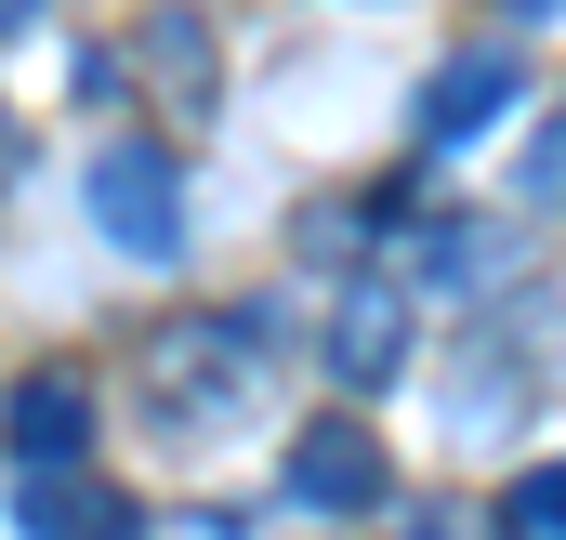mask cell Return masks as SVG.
I'll return each mask as SVG.
<instances>
[{
	"mask_svg": "<svg viewBox=\"0 0 566 540\" xmlns=\"http://www.w3.org/2000/svg\"><path fill=\"white\" fill-rule=\"evenodd\" d=\"M264 330L251 316H185V330H158L145 343V383H158V408H185V422H224V408L264 396Z\"/></svg>",
	"mask_w": 566,
	"mask_h": 540,
	"instance_id": "1",
	"label": "cell"
},
{
	"mask_svg": "<svg viewBox=\"0 0 566 540\" xmlns=\"http://www.w3.org/2000/svg\"><path fill=\"white\" fill-rule=\"evenodd\" d=\"M93 225L133 251V264H158V251H185V172H171V145L158 133H119V145H93Z\"/></svg>",
	"mask_w": 566,
	"mask_h": 540,
	"instance_id": "2",
	"label": "cell"
},
{
	"mask_svg": "<svg viewBox=\"0 0 566 540\" xmlns=\"http://www.w3.org/2000/svg\"><path fill=\"white\" fill-rule=\"evenodd\" d=\"M0 448H13L27 475L80 461V448H93V383H80V370H27V383L0 396Z\"/></svg>",
	"mask_w": 566,
	"mask_h": 540,
	"instance_id": "3",
	"label": "cell"
},
{
	"mask_svg": "<svg viewBox=\"0 0 566 540\" xmlns=\"http://www.w3.org/2000/svg\"><path fill=\"white\" fill-rule=\"evenodd\" d=\"M290 501H303V515H369V501H382L369 422H303V435H290Z\"/></svg>",
	"mask_w": 566,
	"mask_h": 540,
	"instance_id": "4",
	"label": "cell"
},
{
	"mask_svg": "<svg viewBox=\"0 0 566 540\" xmlns=\"http://www.w3.org/2000/svg\"><path fill=\"white\" fill-rule=\"evenodd\" d=\"M514 93H527V66H514L501 40H474V53H448V66L422 80V133L434 145H474L488 120H514Z\"/></svg>",
	"mask_w": 566,
	"mask_h": 540,
	"instance_id": "5",
	"label": "cell"
},
{
	"mask_svg": "<svg viewBox=\"0 0 566 540\" xmlns=\"http://www.w3.org/2000/svg\"><path fill=\"white\" fill-rule=\"evenodd\" d=\"M409 370V290L396 277H356L329 303V383H396Z\"/></svg>",
	"mask_w": 566,
	"mask_h": 540,
	"instance_id": "6",
	"label": "cell"
},
{
	"mask_svg": "<svg viewBox=\"0 0 566 540\" xmlns=\"http://www.w3.org/2000/svg\"><path fill=\"white\" fill-rule=\"evenodd\" d=\"M27 540H133V501L106 475L53 461V475H27Z\"/></svg>",
	"mask_w": 566,
	"mask_h": 540,
	"instance_id": "7",
	"label": "cell"
},
{
	"mask_svg": "<svg viewBox=\"0 0 566 540\" xmlns=\"http://www.w3.org/2000/svg\"><path fill=\"white\" fill-rule=\"evenodd\" d=\"M133 66H145V80H158V106H185V120L211 106V27H198V13H145Z\"/></svg>",
	"mask_w": 566,
	"mask_h": 540,
	"instance_id": "8",
	"label": "cell"
},
{
	"mask_svg": "<svg viewBox=\"0 0 566 540\" xmlns=\"http://www.w3.org/2000/svg\"><path fill=\"white\" fill-rule=\"evenodd\" d=\"M527 264V238H501V225H434V277L448 290H488V277Z\"/></svg>",
	"mask_w": 566,
	"mask_h": 540,
	"instance_id": "9",
	"label": "cell"
},
{
	"mask_svg": "<svg viewBox=\"0 0 566 540\" xmlns=\"http://www.w3.org/2000/svg\"><path fill=\"white\" fill-rule=\"evenodd\" d=\"M514 198H527V211H566V106L527 133V158H514Z\"/></svg>",
	"mask_w": 566,
	"mask_h": 540,
	"instance_id": "10",
	"label": "cell"
},
{
	"mask_svg": "<svg viewBox=\"0 0 566 540\" xmlns=\"http://www.w3.org/2000/svg\"><path fill=\"white\" fill-rule=\"evenodd\" d=\"M488 408L514 422V408H527V370H501V356H474V370H461V435H488Z\"/></svg>",
	"mask_w": 566,
	"mask_h": 540,
	"instance_id": "11",
	"label": "cell"
},
{
	"mask_svg": "<svg viewBox=\"0 0 566 540\" xmlns=\"http://www.w3.org/2000/svg\"><path fill=\"white\" fill-rule=\"evenodd\" d=\"M514 528H541V540L566 528V461H554V475H527V488H514Z\"/></svg>",
	"mask_w": 566,
	"mask_h": 540,
	"instance_id": "12",
	"label": "cell"
},
{
	"mask_svg": "<svg viewBox=\"0 0 566 540\" xmlns=\"http://www.w3.org/2000/svg\"><path fill=\"white\" fill-rule=\"evenodd\" d=\"M409 540H474V515H448V501H422V515H409Z\"/></svg>",
	"mask_w": 566,
	"mask_h": 540,
	"instance_id": "13",
	"label": "cell"
},
{
	"mask_svg": "<svg viewBox=\"0 0 566 540\" xmlns=\"http://www.w3.org/2000/svg\"><path fill=\"white\" fill-rule=\"evenodd\" d=\"M40 13H53V0H0V40H27V27H40Z\"/></svg>",
	"mask_w": 566,
	"mask_h": 540,
	"instance_id": "14",
	"label": "cell"
},
{
	"mask_svg": "<svg viewBox=\"0 0 566 540\" xmlns=\"http://www.w3.org/2000/svg\"><path fill=\"white\" fill-rule=\"evenodd\" d=\"M488 13H514V27H554V13H566V0H488Z\"/></svg>",
	"mask_w": 566,
	"mask_h": 540,
	"instance_id": "15",
	"label": "cell"
},
{
	"mask_svg": "<svg viewBox=\"0 0 566 540\" xmlns=\"http://www.w3.org/2000/svg\"><path fill=\"white\" fill-rule=\"evenodd\" d=\"M0 172H13V106H0Z\"/></svg>",
	"mask_w": 566,
	"mask_h": 540,
	"instance_id": "16",
	"label": "cell"
}]
</instances>
